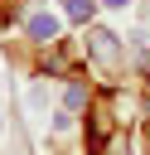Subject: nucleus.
<instances>
[{
  "label": "nucleus",
  "mask_w": 150,
  "mask_h": 155,
  "mask_svg": "<svg viewBox=\"0 0 150 155\" xmlns=\"http://www.w3.org/2000/svg\"><path fill=\"white\" fill-rule=\"evenodd\" d=\"M87 102H92V92H87V87H82V82H77V78H73V82H68V87H63V107H68V111H82V107H87Z\"/></svg>",
  "instance_id": "obj_4"
},
{
  "label": "nucleus",
  "mask_w": 150,
  "mask_h": 155,
  "mask_svg": "<svg viewBox=\"0 0 150 155\" xmlns=\"http://www.w3.org/2000/svg\"><path fill=\"white\" fill-rule=\"evenodd\" d=\"M92 15H97V0H63V19H73V24H92Z\"/></svg>",
  "instance_id": "obj_3"
},
{
  "label": "nucleus",
  "mask_w": 150,
  "mask_h": 155,
  "mask_svg": "<svg viewBox=\"0 0 150 155\" xmlns=\"http://www.w3.org/2000/svg\"><path fill=\"white\" fill-rule=\"evenodd\" d=\"M58 34H63V10H44V5L24 10V39L29 44L48 48V44H58Z\"/></svg>",
  "instance_id": "obj_2"
},
{
  "label": "nucleus",
  "mask_w": 150,
  "mask_h": 155,
  "mask_svg": "<svg viewBox=\"0 0 150 155\" xmlns=\"http://www.w3.org/2000/svg\"><path fill=\"white\" fill-rule=\"evenodd\" d=\"M145 87H150V78H145Z\"/></svg>",
  "instance_id": "obj_7"
},
{
  "label": "nucleus",
  "mask_w": 150,
  "mask_h": 155,
  "mask_svg": "<svg viewBox=\"0 0 150 155\" xmlns=\"http://www.w3.org/2000/svg\"><path fill=\"white\" fill-rule=\"evenodd\" d=\"M82 48H87V58H92L102 73H121V68H126V44H121L111 29H102V24H87V29H82Z\"/></svg>",
  "instance_id": "obj_1"
},
{
  "label": "nucleus",
  "mask_w": 150,
  "mask_h": 155,
  "mask_svg": "<svg viewBox=\"0 0 150 155\" xmlns=\"http://www.w3.org/2000/svg\"><path fill=\"white\" fill-rule=\"evenodd\" d=\"M140 150L150 155V121H145V131H140Z\"/></svg>",
  "instance_id": "obj_6"
},
{
  "label": "nucleus",
  "mask_w": 150,
  "mask_h": 155,
  "mask_svg": "<svg viewBox=\"0 0 150 155\" xmlns=\"http://www.w3.org/2000/svg\"><path fill=\"white\" fill-rule=\"evenodd\" d=\"M97 5H106V10H126L131 0H97Z\"/></svg>",
  "instance_id": "obj_5"
}]
</instances>
